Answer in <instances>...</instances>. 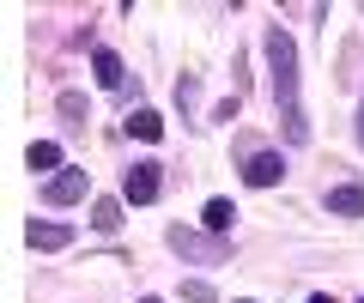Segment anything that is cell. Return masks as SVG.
<instances>
[{"instance_id":"obj_11","label":"cell","mask_w":364,"mask_h":303,"mask_svg":"<svg viewBox=\"0 0 364 303\" xmlns=\"http://www.w3.org/2000/svg\"><path fill=\"white\" fill-rule=\"evenodd\" d=\"M31 170H61V145L37 140V145H31Z\"/></svg>"},{"instance_id":"obj_12","label":"cell","mask_w":364,"mask_h":303,"mask_svg":"<svg viewBox=\"0 0 364 303\" xmlns=\"http://www.w3.org/2000/svg\"><path fill=\"white\" fill-rule=\"evenodd\" d=\"M91 224H97V231H116L122 224V200H97V206H91Z\"/></svg>"},{"instance_id":"obj_6","label":"cell","mask_w":364,"mask_h":303,"mask_svg":"<svg viewBox=\"0 0 364 303\" xmlns=\"http://www.w3.org/2000/svg\"><path fill=\"white\" fill-rule=\"evenodd\" d=\"M328 212H334V219H364V188H358V182L328 188Z\"/></svg>"},{"instance_id":"obj_13","label":"cell","mask_w":364,"mask_h":303,"mask_svg":"<svg viewBox=\"0 0 364 303\" xmlns=\"http://www.w3.org/2000/svg\"><path fill=\"white\" fill-rule=\"evenodd\" d=\"M182 297H188V303H213V285H207V279H188V285H182Z\"/></svg>"},{"instance_id":"obj_4","label":"cell","mask_w":364,"mask_h":303,"mask_svg":"<svg viewBox=\"0 0 364 303\" xmlns=\"http://www.w3.org/2000/svg\"><path fill=\"white\" fill-rule=\"evenodd\" d=\"M85 188H91L85 170H61V176H49L43 200H49V206H73V200H85Z\"/></svg>"},{"instance_id":"obj_1","label":"cell","mask_w":364,"mask_h":303,"mask_svg":"<svg viewBox=\"0 0 364 303\" xmlns=\"http://www.w3.org/2000/svg\"><path fill=\"white\" fill-rule=\"evenodd\" d=\"M267 67H273V109H279V128H286L291 145L310 140V121H304L298 104V43H291L286 25H267Z\"/></svg>"},{"instance_id":"obj_10","label":"cell","mask_w":364,"mask_h":303,"mask_svg":"<svg viewBox=\"0 0 364 303\" xmlns=\"http://www.w3.org/2000/svg\"><path fill=\"white\" fill-rule=\"evenodd\" d=\"M128 133H140V140H164V121H158L152 109H134V116H128Z\"/></svg>"},{"instance_id":"obj_15","label":"cell","mask_w":364,"mask_h":303,"mask_svg":"<svg viewBox=\"0 0 364 303\" xmlns=\"http://www.w3.org/2000/svg\"><path fill=\"white\" fill-rule=\"evenodd\" d=\"M358 145H364V109H358Z\"/></svg>"},{"instance_id":"obj_16","label":"cell","mask_w":364,"mask_h":303,"mask_svg":"<svg viewBox=\"0 0 364 303\" xmlns=\"http://www.w3.org/2000/svg\"><path fill=\"white\" fill-rule=\"evenodd\" d=\"M310 303H328V297H310Z\"/></svg>"},{"instance_id":"obj_9","label":"cell","mask_w":364,"mask_h":303,"mask_svg":"<svg viewBox=\"0 0 364 303\" xmlns=\"http://www.w3.org/2000/svg\"><path fill=\"white\" fill-rule=\"evenodd\" d=\"M231 219H237L231 200H207V231H213V237H225V231H231Z\"/></svg>"},{"instance_id":"obj_17","label":"cell","mask_w":364,"mask_h":303,"mask_svg":"<svg viewBox=\"0 0 364 303\" xmlns=\"http://www.w3.org/2000/svg\"><path fill=\"white\" fill-rule=\"evenodd\" d=\"M140 303H158V297H140Z\"/></svg>"},{"instance_id":"obj_8","label":"cell","mask_w":364,"mask_h":303,"mask_svg":"<svg viewBox=\"0 0 364 303\" xmlns=\"http://www.w3.org/2000/svg\"><path fill=\"white\" fill-rule=\"evenodd\" d=\"M91 67H97V85H109V92L128 79V73H122V55H116V49H97V55H91Z\"/></svg>"},{"instance_id":"obj_3","label":"cell","mask_w":364,"mask_h":303,"mask_svg":"<svg viewBox=\"0 0 364 303\" xmlns=\"http://www.w3.org/2000/svg\"><path fill=\"white\" fill-rule=\"evenodd\" d=\"M158 188H164V176H158V164H134L128 182H122V200H134V206H152Z\"/></svg>"},{"instance_id":"obj_5","label":"cell","mask_w":364,"mask_h":303,"mask_svg":"<svg viewBox=\"0 0 364 303\" xmlns=\"http://www.w3.org/2000/svg\"><path fill=\"white\" fill-rule=\"evenodd\" d=\"M279 176H286V158H279V152H249V164H243L249 188H273Z\"/></svg>"},{"instance_id":"obj_2","label":"cell","mask_w":364,"mask_h":303,"mask_svg":"<svg viewBox=\"0 0 364 303\" xmlns=\"http://www.w3.org/2000/svg\"><path fill=\"white\" fill-rule=\"evenodd\" d=\"M170 249L188 255V261H225V255H231V243H225V237H200V231H182V224H170Z\"/></svg>"},{"instance_id":"obj_7","label":"cell","mask_w":364,"mask_h":303,"mask_svg":"<svg viewBox=\"0 0 364 303\" xmlns=\"http://www.w3.org/2000/svg\"><path fill=\"white\" fill-rule=\"evenodd\" d=\"M73 224H31V249H67Z\"/></svg>"},{"instance_id":"obj_18","label":"cell","mask_w":364,"mask_h":303,"mask_svg":"<svg viewBox=\"0 0 364 303\" xmlns=\"http://www.w3.org/2000/svg\"><path fill=\"white\" fill-rule=\"evenodd\" d=\"M243 303H249V297H243Z\"/></svg>"},{"instance_id":"obj_14","label":"cell","mask_w":364,"mask_h":303,"mask_svg":"<svg viewBox=\"0 0 364 303\" xmlns=\"http://www.w3.org/2000/svg\"><path fill=\"white\" fill-rule=\"evenodd\" d=\"M61 116H73V121H79V116H85V97H79V92H67V97H61Z\"/></svg>"}]
</instances>
